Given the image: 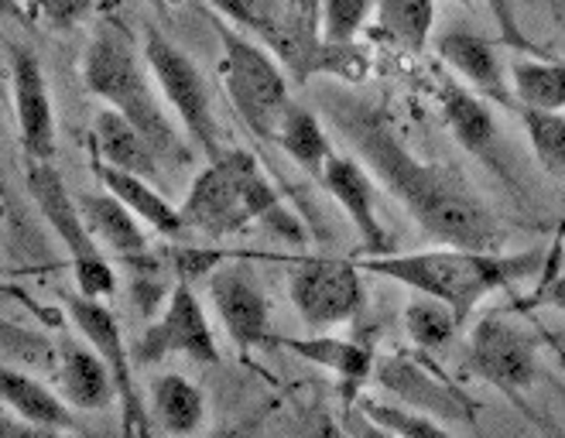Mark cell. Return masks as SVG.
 <instances>
[{"label":"cell","instance_id":"29","mask_svg":"<svg viewBox=\"0 0 565 438\" xmlns=\"http://www.w3.org/2000/svg\"><path fill=\"white\" fill-rule=\"evenodd\" d=\"M521 124L527 145L545 172L565 185V114L562 110H531L521 107Z\"/></svg>","mask_w":565,"mask_h":438},{"label":"cell","instance_id":"18","mask_svg":"<svg viewBox=\"0 0 565 438\" xmlns=\"http://www.w3.org/2000/svg\"><path fill=\"white\" fill-rule=\"evenodd\" d=\"M271 346L295 353L298 360H309L329 374H337L343 384V397H356V391L374 374V346L356 340H337V335H275Z\"/></svg>","mask_w":565,"mask_h":438},{"label":"cell","instance_id":"22","mask_svg":"<svg viewBox=\"0 0 565 438\" xmlns=\"http://www.w3.org/2000/svg\"><path fill=\"white\" fill-rule=\"evenodd\" d=\"M0 397H4V408H11L18 418H24L28 425H35V428L83 431L76 415L70 412L73 404L65 400L62 394H55L52 387H45L42 381L24 374L21 366L4 363V370H0Z\"/></svg>","mask_w":565,"mask_h":438},{"label":"cell","instance_id":"38","mask_svg":"<svg viewBox=\"0 0 565 438\" xmlns=\"http://www.w3.org/2000/svg\"><path fill=\"white\" fill-rule=\"evenodd\" d=\"M548 8H552V18H555V21H558V24L565 28V0H552Z\"/></svg>","mask_w":565,"mask_h":438},{"label":"cell","instance_id":"30","mask_svg":"<svg viewBox=\"0 0 565 438\" xmlns=\"http://www.w3.org/2000/svg\"><path fill=\"white\" fill-rule=\"evenodd\" d=\"M360 412L363 418H371L377 425V431L384 435H397V438H422V435H446V425L428 418L415 408H397V404H384L374 397H360Z\"/></svg>","mask_w":565,"mask_h":438},{"label":"cell","instance_id":"14","mask_svg":"<svg viewBox=\"0 0 565 438\" xmlns=\"http://www.w3.org/2000/svg\"><path fill=\"white\" fill-rule=\"evenodd\" d=\"M210 298L220 322L226 325V335L241 350H254L260 343H271L268 325V298L257 288V281L237 264H220L210 275Z\"/></svg>","mask_w":565,"mask_h":438},{"label":"cell","instance_id":"12","mask_svg":"<svg viewBox=\"0 0 565 438\" xmlns=\"http://www.w3.org/2000/svg\"><path fill=\"white\" fill-rule=\"evenodd\" d=\"M374 377L408 408L436 421H473L477 404L456 387L425 353H391L374 366Z\"/></svg>","mask_w":565,"mask_h":438},{"label":"cell","instance_id":"24","mask_svg":"<svg viewBox=\"0 0 565 438\" xmlns=\"http://www.w3.org/2000/svg\"><path fill=\"white\" fill-rule=\"evenodd\" d=\"M151 425L164 435H192L206 418V397L182 374H158L148 384Z\"/></svg>","mask_w":565,"mask_h":438},{"label":"cell","instance_id":"2","mask_svg":"<svg viewBox=\"0 0 565 438\" xmlns=\"http://www.w3.org/2000/svg\"><path fill=\"white\" fill-rule=\"evenodd\" d=\"M363 275L391 278L412 291L443 298L446 306L456 309L462 322H470L473 309L483 298L508 291L527 278H539L545 271V250H524V254H487V250H418V254H377L360 257Z\"/></svg>","mask_w":565,"mask_h":438},{"label":"cell","instance_id":"16","mask_svg":"<svg viewBox=\"0 0 565 438\" xmlns=\"http://www.w3.org/2000/svg\"><path fill=\"white\" fill-rule=\"evenodd\" d=\"M436 55L477 93L497 99V104H504V107L514 104L511 70L504 65L497 42L477 35V31H467V28H449L436 39Z\"/></svg>","mask_w":565,"mask_h":438},{"label":"cell","instance_id":"33","mask_svg":"<svg viewBox=\"0 0 565 438\" xmlns=\"http://www.w3.org/2000/svg\"><path fill=\"white\" fill-rule=\"evenodd\" d=\"M226 260H247V254L234 250H195V247H175L169 254V267L175 271V281H195V278H210L220 264Z\"/></svg>","mask_w":565,"mask_h":438},{"label":"cell","instance_id":"7","mask_svg":"<svg viewBox=\"0 0 565 438\" xmlns=\"http://www.w3.org/2000/svg\"><path fill=\"white\" fill-rule=\"evenodd\" d=\"M145 62L154 76V83L161 86L164 99L172 104L182 130L189 133V141L195 145V151H203L206 161H213L216 154H223V138H220V124L210 104V89L203 73L195 70V62L161 35V31L148 28L145 39Z\"/></svg>","mask_w":565,"mask_h":438},{"label":"cell","instance_id":"35","mask_svg":"<svg viewBox=\"0 0 565 438\" xmlns=\"http://www.w3.org/2000/svg\"><path fill=\"white\" fill-rule=\"evenodd\" d=\"M497 31H501V42L521 55H548L545 49H539L535 42H531L524 31H521V21H518V11H514V0H483Z\"/></svg>","mask_w":565,"mask_h":438},{"label":"cell","instance_id":"25","mask_svg":"<svg viewBox=\"0 0 565 438\" xmlns=\"http://www.w3.org/2000/svg\"><path fill=\"white\" fill-rule=\"evenodd\" d=\"M275 145L302 168L306 175H312L316 182L322 179L326 172V164L329 158L337 154L332 151V141H329V133L322 127V120L316 117V110L309 107H298V104H288L281 124H278V138Z\"/></svg>","mask_w":565,"mask_h":438},{"label":"cell","instance_id":"19","mask_svg":"<svg viewBox=\"0 0 565 438\" xmlns=\"http://www.w3.org/2000/svg\"><path fill=\"white\" fill-rule=\"evenodd\" d=\"M58 394L73 404L76 412H107L117 404V381L110 363L93 346L62 343V360L55 370Z\"/></svg>","mask_w":565,"mask_h":438},{"label":"cell","instance_id":"5","mask_svg":"<svg viewBox=\"0 0 565 438\" xmlns=\"http://www.w3.org/2000/svg\"><path fill=\"white\" fill-rule=\"evenodd\" d=\"M216 31L223 45L220 76L230 104H234L237 117L254 138L275 145L278 124L291 104L288 76L278 65V55L271 49H264L260 42L241 35V31L226 28L223 21H216Z\"/></svg>","mask_w":565,"mask_h":438},{"label":"cell","instance_id":"9","mask_svg":"<svg viewBox=\"0 0 565 438\" xmlns=\"http://www.w3.org/2000/svg\"><path fill=\"white\" fill-rule=\"evenodd\" d=\"M288 298L309 329H337L367 309V285L356 260L298 257L288 275Z\"/></svg>","mask_w":565,"mask_h":438},{"label":"cell","instance_id":"36","mask_svg":"<svg viewBox=\"0 0 565 438\" xmlns=\"http://www.w3.org/2000/svg\"><path fill=\"white\" fill-rule=\"evenodd\" d=\"M35 8L42 11L45 21H52L55 28H76L89 8H93V0H35Z\"/></svg>","mask_w":565,"mask_h":438},{"label":"cell","instance_id":"3","mask_svg":"<svg viewBox=\"0 0 565 438\" xmlns=\"http://www.w3.org/2000/svg\"><path fill=\"white\" fill-rule=\"evenodd\" d=\"M148 65V62H145ZM145 65L130 45V39L117 28H99L93 42L86 45L83 58V79L93 96L104 99L107 107H117L130 124H135L151 148L161 154V161L169 168H189L195 161V145L189 141V133L172 124V117L164 114L158 104V96L148 83Z\"/></svg>","mask_w":565,"mask_h":438},{"label":"cell","instance_id":"15","mask_svg":"<svg viewBox=\"0 0 565 438\" xmlns=\"http://www.w3.org/2000/svg\"><path fill=\"white\" fill-rule=\"evenodd\" d=\"M319 185L347 210V216H350V223L356 229V237H360L363 257H377V254H391L394 250L387 229L377 220V189H374V179L367 175V168H363L356 158L332 154L329 164H326V172H322V179H319Z\"/></svg>","mask_w":565,"mask_h":438},{"label":"cell","instance_id":"27","mask_svg":"<svg viewBox=\"0 0 565 438\" xmlns=\"http://www.w3.org/2000/svg\"><path fill=\"white\" fill-rule=\"evenodd\" d=\"M384 35L405 52H422L436 24V0H377Z\"/></svg>","mask_w":565,"mask_h":438},{"label":"cell","instance_id":"11","mask_svg":"<svg viewBox=\"0 0 565 438\" xmlns=\"http://www.w3.org/2000/svg\"><path fill=\"white\" fill-rule=\"evenodd\" d=\"M138 366H154L169 356H189L192 363L216 366L220 346L210 329V319L199 306V295L192 291V281H175L164 309L151 319V325L138 335L130 346Z\"/></svg>","mask_w":565,"mask_h":438},{"label":"cell","instance_id":"4","mask_svg":"<svg viewBox=\"0 0 565 438\" xmlns=\"http://www.w3.org/2000/svg\"><path fill=\"white\" fill-rule=\"evenodd\" d=\"M281 210V195L264 175L260 161L244 148H226L192 179L182 216L189 229L223 241L247 223H268Z\"/></svg>","mask_w":565,"mask_h":438},{"label":"cell","instance_id":"34","mask_svg":"<svg viewBox=\"0 0 565 438\" xmlns=\"http://www.w3.org/2000/svg\"><path fill=\"white\" fill-rule=\"evenodd\" d=\"M210 4L226 18V21H234L237 28L244 31H254V35H260V42L268 45L275 35H278V21H271L268 14H264L257 8V0H210Z\"/></svg>","mask_w":565,"mask_h":438},{"label":"cell","instance_id":"20","mask_svg":"<svg viewBox=\"0 0 565 438\" xmlns=\"http://www.w3.org/2000/svg\"><path fill=\"white\" fill-rule=\"evenodd\" d=\"M76 202H79V210H83V216H86V223L93 229V237L117 257V264H127V260H135V257L151 254L145 223L110 189H104V192H83Z\"/></svg>","mask_w":565,"mask_h":438},{"label":"cell","instance_id":"17","mask_svg":"<svg viewBox=\"0 0 565 438\" xmlns=\"http://www.w3.org/2000/svg\"><path fill=\"white\" fill-rule=\"evenodd\" d=\"M93 172H96L99 185L110 189L117 199H124L148 229L161 233V237H182L189 229L182 206H175V202L158 189V182L138 175V172H124L117 164H107L99 154H93Z\"/></svg>","mask_w":565,"mask_h":438},{"label":"cell","instance_id":"6","mask_svg":"<svg viewBox=\"0 0 565 438\" xmlns=\"http://www.w3.org/2000/svg\"><path fill=\"white\" fill-rule=\"evenodd\" d=\"M24 182H28V192H31V199H35L42 220L52 226V233L62 241V247L70 250L79 291L89 298L110 301L117 295V271H114V264L104 257V250H99L93 229L79 210V202L70 195V189H65V182L52 168V161L24 154Z\"/></svg>","mask_w":565,"mask_h":438},{"label":"cell","instance_id":"10","mask_svg":"<svg viewBox=\"0 0 565 438\" xmlns=\"http://www.w3.org/2000/svg\"><path fill=\"white\" fill-rule=\"evenodd\" d=\"M62 309L70 312L73 325L83 332V340L104 356L117 381V408H120V431L124 435H148L151 412L145 408V394L135 384V356L124 343L120 319L104 298H89L83 291H62Z\"/></svg>","mask_w":565,"mask_h":438},{"label":"cell","instance_id":"8","mask_svg":"<svg viewBox=\"0 0 565 438\" xmlns=\"http://www.w3.org/2000/svg\"><path fill=\"white\" fill-rule=\"evenodd\" d=\"M470 374L511 400L521 404V394L539 377V335L531 332L518 312H487L470 332L467 353Z\"/></svg>","mask_w":565,"mask_h":438},{"label":"cell","instance_id":"13","mask_svg":"<svg viewBox=\"0 0 565 438\" xmlns=\"http://www.w3.org/2000/svg\"><path fill=\"white\" fill-rule=\"evenodd\" d=\"M8 55H11V86H14V117H18L21 148L28 158L52 161L55 114H52L45 70H42L39 55L21 45H8Z\"/></svg>","mask_w":565,"mask_h":438},{"label":"cell","instance_id":"26","mask_svg":"<svg viewBox=\"0 0 565 438\" xmlns=\"http://www.w3.org/2000/svg\"><path fill=\"white\" fill-rule=\"evenodd\" d=\"M514 99L531 110H565V62L552 55H521L508 65Z\"/></svg>","mask_w":565,"mask_h":438},{"label":"cell","instance_id":"31","mask_svg":"<svg viewBox=\"0 0 565 438\" xmlns=\"http://www.w3.org/2000/svg\"><path fill=\"white\" fill-rule=\"evenodd\" d=\"M377 11V0H322L319 35L326 42H356L360 28Z\"/></svg>","mask_w":565,"mask_h":438},{"label":"cell","instance_id":"28","mask_svg":"<svg viewBox=\"0 0 565 438\" xmlns=\"http://www.w3.org/2000/svg\"><path fill=\"white\" fill-rule=\"evenodd\" d=\"M467 325L452 306H446L443 298H431V295H422L412 301V306L405 309V329L408 335L415 340L418 350H443L452 343V335Z\"/></svg>","mask_w":565,"mask_h":438},{"label":"cell","instance_id":"37","mask_svg":"<svg viewBox=\"0 0 565 438\" xmlns=\"http://www.w3.org/2000/svg\"><path fill=\"white\" fill-rule=\"evenodd\" d=\"M531 301H539V306H548L555 312H565V271L562 275H545L539 291L531 295Z\"/></svg>","mask_w":565,"mask_h":438},{"label":"cell","instance_id":"1","mask_svg":"<svg viewBox=\"0 0 565 438\" xmlns=\"http://www.w3.org/2000/svg\"><path fill=\"white\" fill-rule=\"evenodd\" d=\"M329 114L337 130L360 154V161L408 210V216L422 226L425 237L439 241L443 247L487 254L508 247L504 223L462 185L459 175L446 172L443 164H431L412 154L387 124L384 110L353 96H337L329 99Z\"/></svg>","mask_w":565,"mask_h":438},{"label":"cell","instance_id":"39","mask_svg":"<svg viewBox=\"0 0 565 438\" xmlns=\"http://www.w3.org/2000/svg\"><path fill=\"white\" fill-rule=\"evenodd\" d=\"M456 4H462V8H467V4H470V0H456Z\"/></svg>","mask_w":565,"mask_h":438},{"label":"cell","instance_id":"21","mask_svg":"<svg viewBox=\"0 0 565 438\" xmlns=\"http://www.w3.org/2000/svg\"><path fill=\"white\" fill-rule=\"evenodd\" d=\"M93 154H99L107 164L124 168V172H138L151 182H161L164 179L161 168H169L161 161V154L151 148V141L117 107H107V110L96 114V120H93Z\"/></svg>","mask_w":565,"mask_h":438},{"label":"cell","instance_id":"23","mask_svg":"<svg viewBox=\"0 0 565 438\" xmlns=\"http://www.w3.org/2000/svg\"><path fill=\"white\" fill-rule=\"evenodd\" d=\"M439 104H443V120L459 141V148L477 158H490L497 145V120L487 107L483 93H477L473 86H459L456 79H446L439 89Z\"/></svg>","mask_w":565,"mask_h":438},{"label":"cell","instance_id":"32","mask_svg":"<svg viewBox=\"0 0 565 438\" xmlns=\"http://www.w3.org/2000/svg\"><path fill=\"white\" fill-rule=\"evenodd\" d=\"M62 346L55 350L39 332L4 322V363L11 366H35V370H58Z\"/></svg>","mask_w":565,"mask_h":438}]
</instances>
